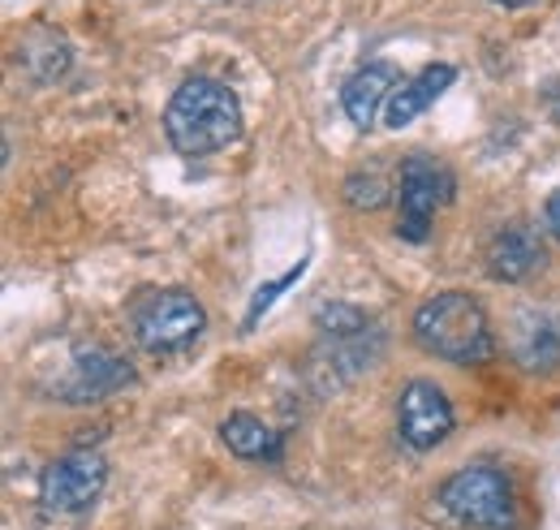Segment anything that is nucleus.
Wrapping results in <instances>:
<instances>
[{
    "instance_id": "obj_1",
    "label": "nucleus",
    "mask_w": 560,
    "mask_h": 530,
    "mask_svg": "<svg viewBox=\"0 0 560 530\" xmlns=\"http://www.w3.org/2000/svg\"><path fill=\"white\" fill-rule=\"evenodd\" d=\"M164 134L186 160L215 155L242 138V100L215 78H186L164 108Z\"/></svg>"
},
{
    "instance_id": "obj_2",
    "label": "nucleus",
    "mask_w": 560,
    "mask_h": 530,
    "mask_svg": "<svg viewBox=\"0 0 560 530\" xmlns=\"http://www.w3.org/2000/svg\"><path fill=\"white\" fill-rule=\"evenodd\" d=\"M415 341L427 354H435L444 362H457V367L488 362L495 354L488 311L470 293H435V298H427L415 311Z\"/></svg>"
},
{
    "instance_id": "obj_3",
    "label": "nucleus",
    "mask_w": 560,
    "mask_h": 530,
    "mask_svg": "<svg viewBox=\"0 0 560 530\" xmlns=\"http://www.w3.org/2000/svg\"><path fill=\"white\" fill-rule=\"evenodd\" d=\"M440 505L475 530H517V496L504 470L466 465L440 483Z\"/></svg>"
},
{
    "instance_id": "obj_4",
    "label": "nucleus",
    "mask_w": 560,
    "mask_h": 530,
    "mask_svg": "<svg viewBox=\"0 0 560 530\" xmlns=\"http://www.w3.org/2000/svg\"><path fill=\"white\" fill-rule=\"evenodd\" d=\"M208 329V311L186 289H155L135 307V336L147 354H182Z\"/></svg>"
},
{
    "instance_id": "obj_5",
    "label": "nucleus",
    "mask_w": 560,
    "mask_h": 530,
    "mask_svg": "<svg viewBox=\"0 0 560 530\" xmlns=\"http://www.w3.org/2000/svg\"><path fill=\"white\" fill-rule=\"evenodd\" d=\"M108 483V462L91 449L82 453H66L44 470L39 479V505L48 518H73V514H86L100 492Z\"/></svg>"
},
{
    "instance_id": "obj_6",
    "label": "nucleus",
    "mask_w": 560,
    "mask_h": 530,
    "mask_svg": "<svg viewBox=\"0 0 560 530\" xmlns=\"http://www.w3.org/2000/svg\"><path fill=\"white\" fill-rule=\"evenodd\" d=\"M448 199H453L448 169L435 164L431 155H410L401 164V220H397V233L406 242H427L435 211Z\"/></svg>"
},
{
    "instance_id": "obj_7",
    "label": "nucleus",
    "mask_w": 560,
    "mask_h": 530,
    "mask_svg": "<svg viewBox=\"0 0 560 530\" xmlns=\"http://www.w3.org/2000/svg\"><path fill=\"white\" fill-rule=\"evenodd\" d=\"M397 431L419 453L444 445L448 431H453V401L444 398V389L431 384V380H410L401 389V401H397Z\"/></svg>"
},
{
    "instance_id": "obj_8",
    "label": "nucleus",
    "mask_w": 560,
    "mask_h": 530,
    "mask_svg": "<svg viewBox=\"0 0 560 530\" xmlns=\"http://www.w3.org/2000/svg\"><path fill=\"white\" fill-rule=\"evenodd\" d=\"M130 384H135V367L126 358H117L113 349L91 345V349H78L73 354V371L70 380H66V389H61V398L100 401L121 393V389H130Z\"/></svg>"
},
{
    "instance_id": "obj_9",
    "label": "nucleus",
    "mask_w": 560,
    "mask_h": 530,
    "mask_svg": "<svg viewBox=\"0 0 560 530\" xmlns=\"http://www.w3.org/2000/svg\"><path fill=\"white\" fill-rule=\"evenodd\" d=\"M535 267H544V242H539V233H535L530 224L513 220V224H504V229L491 238L488 272L495 280L517 285V280H526Z\"/></svg>"
},
{
    "instance_id": "obj_10",
    "label": "nucleus",
    "mask_w": 560,
    "mask_h": 530,
    "mask_svg": "<svg viewBox=\"0 0 560 530\" xmlns=\"http://www.w3.org/2000/svg\"><path fill=\"white\" fill-rule=\"evenodd\" d=\"M397 87H401V69L393 66V61H371V66H362L358 73H350V82L341 91V108H346V117H350L358 130H371L380 104L393 100Z\"/></svg>"
},
{
    "instance_id": "obj_11",
    "label": "nucleus",
    "mask_w": 560,
    "mask_h": 530,
    "mask_svg": "<svg viewBox=\"0 0 560 530\" xmlns=\"http://www.w3.org/2000/svg\"><path fill=\"white\" fill-rule=\"evenodd\" d=\"M513 358L522 371L548 376L560 367V315L548 311H522L513 332Z\"/></svg>"
},
{
    "instance_id": "obj_12",
    "label": "nucleus",
    "mask_w": 560,
    "mask_h": 530,
    "mask_svg": "<svg viewBox=\"0 0 560 530\" xmlns=\"http://www.w3.org/2000/svg\"><path fill=\"white\" fill-rule=\"evenodd\" d=\"M453 82H457V69L453 66H427L422 73H415L410 82H401V87L393 91V100L384 104L388 130H406L410 122H419L422 113H427Z\"/></svg>"
},
{
    "instance_id": "obj_13",
    "label": "nucleus",
    "mask_w": 560,
    "mask_h": 530,
    "mask_svg": "<svg viewBox=\"0 0 560 530\" xmlns=\"http://www.w3.org/2000/svg\"><path fill=\"white\" fill-rule=\"evenodd\" d=\"M220 440L229 445V453L233 458H242V462H280L284 458V436H280L277 427H268L259 414H229L224 423H220Z\"/></svg>"
},
{
    "instance_id": "obj_14",
    "label": "nucleus",
    "mask_w": 560,
    "mask_h": 530,
    "mask_svg": "<svg viewBox=\"0 0 560 530\" xmlns=\"http://www.w3.org/2000/svg\"><path fill=\"white\" fill-rule=\"evenodd\" d=\"M22 66L31 69L35 82H57L66 69H70V48L61 35L52 31H39L31 39H22Z\"/></svg>"
},
{
    "instance_id": "obj_15",
    "label": "nucleus",
    "mask_w": 560,
    "mask_h": 530,
    "mask_svg": "<svg viewBox=\"0 0 560 530\" xmlns=\"http://www.w3.org/2000/svg\"><path fill=\"white\" fill-rule=\"evenodd\" d=\"M315 324H319V332H328L332 341H353V336H362V332L371 329L366 311H358L350 302H324L315 311Z\"/></svg>"
},
{
    "instance_id": "obj_16",
    "label": "nucleus",
    "mask_w": 560,
    "mask_h": 530,
    "mask_svg": "<svg viewBox=\"0 0 560 530\" xmlns=\"http://www.w3.org/2000/svg\"><path fill=\"white\" fill-rule=\"evenodd\" d=\"M306 267H311V260H298V264L289 267L284 276H277V280H264V285L255 289V298H250V307H246V324H242V329H246V332L255 329V324H259V315H268V311H272V302H277L280 293L289 289V285H298V276H302Z\"/></svg>"
},
{
    "instance_id": "obj_17",
    "label": "nucleus",
    "mask_w": 560,
    "mask_h": 530,
    "mask_svg": "<svg viewBox=\"0 0 560 530\" xmlns=\"http://www.w3.org/2000/svg\"><path fill=\"white\" fill-rule=\"evenodd\" d=\"M346 199H350L358 211H366V207H380V203L388 199V191H384V182H380L375 173H353L350 182H346Z\"/></svg>"
},
{
    "instance_id": "obj_18",
    "label": "nucleus",
    "mask_w": 560,
    "mask_h": 530,
    "mask_svg": "<svg viewBox=\"0 0 560 530\" xmlns=\"http://www.w3.org/2000/svg\"><path fill=\"white\" fill-rule=\"evenodd\" d=\"M544 220H548V229L557 233V242H560V191H552V199L544 207Z\"/></svg>"
},
{
    "instance_id": "obj_19",
    "label": "nucleus",
    "mask_w": 560,
    "mask_h": 530,
    "mask_svg": "<svg viewBox=\"0 0 560 530\" xmlns=\"http://www.w3.org/2000/svg\"><path fill=\"white\" fill-rule=\"evenodd\" d=\"M491 4H504V9H522V4H535V0H491Z\"/></svg>"
},
{
    "instance_id": "obj_20",
    "label": "nucleus",
    "mask_w": 560,
    "mask_h": 530,
    "mask_svg": "<svg viewBox=\"0 0 560 530\" xmlns=\"http://www.w3.org/2000/svg\"><path fill=\"white\" fill-rule=\"evenodd\" d=\"M557 122H560V108H557Z\"/></svg>"
}]
</instances>
